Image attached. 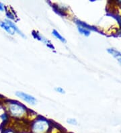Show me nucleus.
Segmentation results:
<instances>
[{"mask_svg": "<svg viewBox=\"0 0 121 133\" xmlns=\"http://www.w3.org/2000/svg\"><path fill=\"white\" fill-rule=\"evenodd\" d=\"M4 104L5 112L11 118L17 120H28L30 118L31 112L32 111L22 103L16 100H6L4 102Z\"/></svg>", "mask_w": 121, "mask_h": 133, "instance_id": "f257e3e1", "label": "nucleus"}, {"mask_svg": "<svg viewBox=\"0 0 121 133\" xmlns=\"http://www.w3.org/2000/svg\"><path fill=\"white\" fill-rule=\"evenodd\" d=\"M53 126V122L51 120L41 116H37L30 122L28 130L31 133H50Z\"/></svg>", "mask_w": 121, "mask_h": 133, "instance_id": "f03ea898", "label": "nucleus"}, {"mask_svg": "<svg viewBox=\"0 0 121 133\" xmlns=\"http://www.w3.org/2000/svg\"><path fill=\"white\" fill-rule=\"evenodd\" d=\"M16 96L31 105H35L38 102V100L34 96L23 91H16Z\"/></svg>", "mask_w": 121, "mask_h": 133, "instance_id": "7ed1b4c3", "label": "nucleus"}, {"mask_svg": "<svg viewBox=\"0 0 121 133\" xmlns=\"http://www.w3.org/2000/svg\"><path fill=\"white\" fill-rule=\"evenodd\" d=\"M32 36H34V38L37 39L38 41L42 42L44 44H45L47 47H48L49 49H52V50H54V49H55V47H54V46L53 45V44L51 43V42L47 38H46L44 36L41 35L39 32H37V31H33V32H32Z\"/></svg>", "mask_w": 121, "mask_h": 133, "instance_id": "20e7f679", "label": "nucleus"}, {"mask_svg": "<svg viewBox=\"0 0 121 133\" xmlns=\"http://www.w3.org/2000/svg\"><path fill=\"white\" fill-rule=\"evenodd\" d=\"M4 21H5V22H6L7 24H8L9 25V26H10L11 28H12V29H13V30L14 31L15 33H17V34H19L20 36H22V38H26V35L24 34V33H23L22 32V31L20 30V28H18V26H17V25L15 24V22H14L12 20H10V19H7V18L5 19V20H4Z\"/></svg>", "mask_w": 121, "mask_h": 133, "instance_id": "39448f33", "label": "nucleus"}, {"mask_svg": "<svg viewBox=\"0 0 121 133\" xmlns=\"http://www.w3.org/2000/svg\"><path fill=\"white\" fill-rule=\"evenodd\" d=\"M76 24H77V28H78V32L81 34H82V35H84V36H89L90 34V31L88 29V28L84 26V24L81 22L80 21L78 20L77 22H76Z\"/></svg>", "mask_w": 121, "mask_h": 133, "instance_id": "423d86ee", "label": "nucleus"}, {"mask_svg": "<svg viewBox=\"0 0 121 133\" xmlns=\"http://www.w3.org/2000/svg\"><path fill=\"white\" fill-rule=\"evenodd\" d=\"M0 27L10 35H14L16 34L14 31L13 30V29L5 21H0Z\"/></svg>", "mask_w": 121, "mask_h": 133, "instance_id": "0eeeda50", "label": "nucleus"}, {"mask_svg": "<svg viewBox=\"0 0 121 133\" xmlns=\"http://www.w3.org/2000/svg\"><path fill=\"white\" fill-rule=\"evenodd\" d=\"M52 35H53L55 38H56V39H58L59 41H61V42L62 43H63V44H65V43H66L67 42L66 39L65 38L63 37L61 34H60V33L58 31L56 30L55 29L53 30V31H52Z\"/></svg>", "mask_w": 121, "mask_h": 133, "instance_id": "6e6552de", "label": "nucleus"}, {"mask_svg": "<svg viewBox=\"0 0 121 133\" xmlns=\"http://www.w3.org/2000/svg\"><path fill=\"white\" fill-rule=\"evenodd\" d=\"M66 122L68 124L71 125V126H77L78 124V121L75 118H68Z\"/></svg>", "mask_w": 121, "mask_h": 133, "instance_id": "1a4fd4ad", "label": "nucleus"}, {"mask_svg": "<svg viewBox=\"0 0 121 133\" xmlns=\"http://www.w3.org/2000/svg\"><path fill=\"white\" fill-rule=\"evenodd\" d=\"M55 91L60 94H65V90L61 87H56L55 88Z\"/></svg>", "mask_w": 121, "mask_h": 133, "instance_id": "9d476101", "label": "nucleus"}, {"mask_svg": "<svg viewBox=\"0 0 121 133\" xmlns=\"http://www.w3.org/2000/svg\"><path fill=\"white\" fill-rule=\"evenodd\" d=\"M2 133H16V130L11 128H5L2 131Z\"/></svg>", "mask_w": 121, "mask_h": 133, "instance_id": "9b49d317", "label": "nucleus"}, {"mask_svg": "<svg viewBox=\"0 0 121 133\" xmlns=\"http://www.w3.org/2000/svg\"><path fill=\"white\" fill-rule=\"evenodd\" d=\"M5 10H6V8H5V5L2 2H0V11L3 12V11H5Z\"/></svg>", "mask_w": 121, "mask_h": 133, "instance_id": "f8f14e48", "label": "nucleus"}, {"mask_svg": "<svg viewBox=\"0 0 121 133\" xmlns=\"http://www.w3.org/2000/svg\"><path fill=\"white\" fill-rule=\"evenodd\" d=\"M16 133H31V132L28 130H20V131H18V132L16 131Z\"/></svg>", "mask_w": 121, "mask_h": 133, "instance_id": "ddd939ff", "label": "nucleus"}, {"mask_svg": "<svg viewBox=\"0 0 121 133\" xmlns=\"http://www.w3.org/2000/svg\"><path fill=\"white\" fill-rule=\"evenodd\" d=\"M0 108H1V107H0ZM0 109H1V108H0Z\"/></svg>", "mask_w": 121, "mask_h": 133, "instance_id": "4468645a", "label": "nucleus"}]
</instances>
